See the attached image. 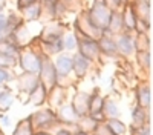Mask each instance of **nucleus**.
I'll use <instances>...</instances> for the list:
<instances>
[{
	"label": "nucleus",
	"mask_w": 153,
	"mask_h": 135,
	"mask_svg": "<svg viewBox=\"0 0 153 135\" xmlns=\"http://www.w3.org/2000/svg\"><path fill=\"white\" fill-rule=\"evenodd\" d=\"M37 43H38V39L35 37L29 46H25V48L20 49V54L17 57V68L22 72L37 74L38 75V71H40V66H42L43 54L40 52Z\"/></svg>",
	"instance_id": "f257e3e1"
},
{
	"label": "nucleus",
	"mask_w": 153,
	"mask_h": 135,
	"mask_svg": "<svg viewBox=\"0 0 153 135\" xmlns=\"http://www.w3.org/2000/svg\"><path fill=\"white\" fill-rule=\"evenodd\" d=\"M63 48H65V51L69 52V54H74L76 52V48H78V39H76V35L74 34V31L69 28L68 32L63 35Z\"/></svg>",
	"instance_id": "c756f323"
},
{
	"label": "nucleus",
	"mask_w": 153,
	"mask_h": 135,
	"mask_svg": "<svg viewBox=\"0 0 153 135\" xmlns=\"http://www.w3.org/2000/svg\"><path fill=\"white\" fill-rule=\"evenodd\" d=\"M121 11V17H123V25H124V32H130L133 34L135 31V23H136V16L130 6V0H127L124 6L120 9Z\"/></svg>",
	"instance_id": "412c9836"
},
{
	"label": "nucleus",
	"mask_w": 153,
	"mask_h": 135,
	"mask_svg": "<svg viewBox=\"0 0 153 135\" xmlns=\"http://www.w3.org/2000/svg\"><path fill=\"white\" fill-rule=\"evenodd\" d=\"M0 52L6 54V55H9V57H12V58L17 60V57H19V54H20V48H19L16 43H12L9 39H6V40H3V42H0Z\"/></svg>",
	"instance_id": "7c9ffc66"
},
{
	"label": "nucleus",
	"mask_w": 153,
	"mask_h": 135,
	"mask_svg": "<svg viewBox=\"0 0 153 135\" xmlns=\"http://www.w3.org/2000/svg\"><path fill=\"white\" fill-rule=\"evenodd\" d=\"M34 135H52L49 131H35V134Z\"/></svg>",
	"instance_id": "49530a36"
},
{
	"label": "nucleus",
	"mask_w": 153,
	"mask_h": 135,
	"mask_svg": "<svg viewBox=\"0 0 153 135\" xmlns=\"http://www.w3.org/2000/svg\"><path fill=\"white\" fill-rule=\"evenodd\" d=\"M38 80H40V83L48 91L52 89L55 86V83H57V71H55V66H54L52 57H48V55L43 54L42 66H40V71H38Z\"/></svg>",
	"instance_id": "39448f33"
},
{
	"label": "nucleus",
	"mask_w": 153,
	"mask_h": 135,
	"mask_svg": "<svg viewBox=\"0 0 153 135\" xmlns=\"http://www.w3.org/2000/svg\"><path fill=\"white\" fill-rule=\"evenodd\" d=\"M97 125H98V123H97L91 115H84V117H80V118H78V121H76L75 126H76V129H81V131H84V132L92 134Z\"/></svg>",
	"instance_id": "473e14b6"
},
{
	"label": "nucleus",
	"mask_w": 153,
	"mask_h": 135,
	"mask_svg": "<svg viewBox=\"0 0 153 135\" xmlns=\"http://www.w3.org/2000/svg\"><path fill=\"white\" fill-rule=\"evenodd\" d=\"M72 135H91V134L84 132V131H81V129H75V131L72 132Z\"/></svg>",
	"instance_id": "a18cd8bd"
},
{
	"label": "nucleus",
	"mask_w": 153,
	"mask_h": 135,
	"mask_svg": "<svg viewBox=\"0 0 153 135\" xmlns=\"http://www.w3.org/2000/svg\"><path fill=\"white\" fill-rule=\"evenodd\" d=\"M130 135H152V125H146L141 128L130 129Z\"/></svg>",
	"instance_id": "58836bf2"
},
{
	"label": "nucleus",
	"mask_w": 153,
	"mask_h": 135,
	"mask_svg": "<svg viewBox=\"0 0 153 135\" xmlns=\"http://www.w3.org/2000/svg\"><path fill=\"white\" fill-rule=\"evenodd\" d=\"M135 104L152 109V86L149 80H139L135 86Z\"/></svg>",
	"instance_id": "9d476101"
},
{
	"label": "nucleus",
	"mask_w": 153,
	"mask_h": 135,
	"mask_svg": "<svg viewBox=\"0 0 153 135\" xmlns=\"http://www.w3.org/2000/svg\"><path fill=\"white\" fill-rule=\"evenodd\" d=\"M97 42H98L100 52H101V58H118L117 42H115L113 35H110L104 31Z\"/></svg>",
	"instance_id": "ddd939ff"
},
{
	"label": "nucleus",
	"mask_w": 153,
	"mask_h": 135,
	"mask_svg": "<svg viewBox=\"0 0 153 135\" xmlns=\"http://www.w3.org/2000/svg\"><path fill=\"white\" fill-rule=\"evenodd\" d=\"M0 135H5V132H3V129L0 128Z\"/></svg>",
	"instance_id": "09e8293b"
},
{
	"label": "nucleus",
	"mask_w": 153,
	"mask_h": 135,
	"mask_svg": "<svg viewBox=\"0 0 153 135\" xmlns=\"http://www.w3.org/2000/svg\"><path fill=\"white\" fill-rule=\"evenodd\" d=\"M35 2H40V0H16V9L17 11H22L23 8H26Z\"/></svg>",
	"instance_id": "79ce46f5"
},
{
	"label": "nucleus",
	"mask_w": 153,
	"mask_h": 135,
	"mask_svg": "<svg viewBox=\"0 0 153 135\" xmlns=\"http://www.w3.org/2000/svg\"><path fill=\"white\" fill-rule=\"evenodd\" d=\"M76 52H80L83 57H86L87 60H91L94 65L100 63V61H103L97 40H92V39L78 40V48H76Z\"/></svg>",
	"instance_id": "6e6552de"
},
{
	"label": "nucleus",
	"mask_w": 153,
	"mask_h": 135,
	"mask_svg": "<svg viewBox=\"0 0 153 135\" xmlns=\"http://www.w3.org/2000/svg\"><path fill=\"white\" fill-rule=\"evenodd\" d=\"M104 123L112 135H127V132H129V126L121 120V117L120 118H106Z\"/></svg>",
	"instance_id": "bb28decb"
},
{
	"label": "nucleus",
	"mask_w": 153,
	"mask_h": 135,
	"mask_svg": "<svg viewBox=\"0 0 153 135\" xmlns=\"http://www.w3.org/2000/svg\"><path fill=\"white\" fill-rule=\"evenodd\" d=\"M48 101V89L42 83H38L35 88L31 91V94L28 95V100H26V104H32L35 107H42L45 106Z\"/></svg>",
	"instance_id": "aec40b11"
},
{
	"label": "nucleus",
	"mask_w": 153,
	"mask_h": 135,
	"mask_svg": "<svg viewBox=\"0 0 153 135\" xmlns=\"http://www.w3.org/2000/svg\"><path fill=\"white\" fill-rule=\"evenodd\" d=\"M87 9V14H89V19L92 20V23L101 31H106L107 25H109V20H110V16H112V11L101 2V0H92V3Z\"/></svg>",
	"instance_id": "20e7f679"
},
{
	"label": "nucleus",
	"mask_w": 153,
	"mask_h": 135,
	"mask_svg": "<svg viewBox=\"0 0 153 135\" xmlns=\"http://www.w3.org/2000/svg\"><path fill=\"white\" fill-rule=\"evenodd\" d=\"M35 131L31 125V120H29V115H26L25 118L19 120V123L16 125L14 131H12V135H34Z\"/></svg>",
	"instance_id": "c85d7f7f"
},
{
	"label": "nucleus",
	"mask_w": 153,
	"mask_h": 135,
	"mask_svg": "<svg viewBox=\"0 0 153 135\" xmlns=\"http://www.w3.org/2000/svg\"><path fill=\"white\" fill-rule=\"evenodd\" d=\"M29 120H31L34 131H49L51 132L60 125L57 120L55 110L46 104L38 107L37 110H34L32 114H29Z\"/></svg>",
	"instance_id": "f03ea898"
},
{
	"label": "nucleus",
	"mask_w": 153,
	"mask_h": 135,
	"mask_svg": "<svg viewBox=\"0 0 153 135\" xmlns=\"http://www.w3.org/2000/svg\"><path fill=\"white\" fill-rule=\"evenodd\" d=\"M42 2H45V3H57L58 0H42Z\"/></svg>",
	"instance_id": "de8ad7c7"
},
{
	"label": "nucleus",
	"mask_w": 153,
	"mask_h": 135,
	"mask_svg": "<svg viewBox=\"0 0 153 135\" xmlns=\"http://www.w3.org/2000/svg\"><path fill=\"white\" fill-rule=\"evenodd\" d=\"M101 2H103V3L113 12V11H120V9L124 6V3L127 2V0H101Z\"/></svg>",
	"instance_id": "4c0bfd02"
},
{
	"label": "nucleus",
	"mask_w": 153,
	"mask_h": 135,
	"mask_svg": "<svg viewBox=\"0 0 153 135\" xmlns=\"http://www.w3.org/2000/svg\"><path fill=\"white\" fill-rule=\"evenodd\" d=\"M0 91H2V86H0Z\"/></svg>",
	"instance_id": "8fccbe9b"
},
{
	"label": "nucleus",
	"mask_w": 153,
	"mask_h": 135,
	"mask_svg": "<svg viewBox=\"0 0 153 135\" xmlns=\"http://www.w3.org/2000/svg\"><path fill=\"white\" fill-rule=\"evenodd\" d=\"M8 6V0H0V14H3Z\"/></svg>",
	"instance_id": "c03bdc74"
},
{
	"label": "nucleus",
	"mask_w": 153,
	"mask_h": 135,
	"mask_svg": "<svg viewBox=\"0 0 153 135\" xmlns=\"http://www.w3.org/2000/svg\"><path fill=\"white\" fill-rule=\"evenodd\" d=\"M69 28L71 26L66 25L63 20H49L40 28V32H38L37 39L42 43H54V42L63 39V35L68 32Z\"/></svg>",
	"instance_id": "7ed1b4c3"
},
{
	"label": "nucleus",
	"mask_w": 153,
	"mask_h": 135,
	"mask_svg": "<svg viewBox=\"0 0 153 135\" xmlns=\"http://www.w3.org/2000/svg\"><path fill=\"white\" fill-rule=\"evenodd\" d=\"M11 31L8 28V23H6V12H3V14H0V42L6 40L9 37Z\"/></svg>",
	"instance_id": "e433bc0d"
},
{
	"label": "nucleus",
	"mask_w": 153,
	"mask_h": 135,
	"mask_svg": "<svg viewBox=\"0 0 153 135\" xmlns=\"http://www.w3.org/2000/svg\"><path fill=\"white\" fill-rule=\"evenodd\" d=\"M89 100H91V92L86 91H75L71 97V106L74 107L75 114L78 117H84L89 114Z\"/></svg>",
	"instance_id": "4468645a"
},
{
	"label": "nucleus",
	"mask_w": 153,
	"mask_h": 135,
	"mask_svg": "<svg viewBox=\"0 0 153 135\" xmlns=\"http://www.w3.org/2000/svg\"><path fill=\"white\" fill-rule=\"evenodd\" d=\"M103 104H104V95L101 94L100 88H94V91L91 92V100H89V114H98L103 112Z\"/></svg>",
	"instance_id": "a878e982"
},
{
	"label": "nucleus",
	"mask_w": 153,
	"mask_h": 135,
	"mask_svg": "<svg viewBox=\"0 0 153 135\" xmlns=\"http://www.w3.org/2000/svg\"><path fill=\"white\" fill-rule=\"evenodd\" d=\"M94 66L95 65L92 61L87 60L86 57H83L80 52L72 54V77L75 78V81H80L84 77H87Z\"/></svg>",
	"instance_id": "0eeeda50"
},
{
	"label": "nucleus",
	"mask_w": 153,
	"mask_h": 135,
	"mask_svg": "<svg viewBox=\"0 0 153 135\" xmlns=\"http://www.w3.org/2000/svg\"><path fill=\"white\" fill-rule=\"evenodd\" d=\"M103 114L106 115V118H120L121 117V107L117 101V98H113L110 95H104Z\"/></svg>",
	"instance_id": "5701e85b"
},
{
	"label": "nucleus",
	"mask_w": 153,
	"mask_h": 135,
	"mask_svg": "<svg viewBox=\"0 0 153 135\" xmlns=\"http://www.w3.org/2000/svg\"><path fill=\"white\" fill-rule=\"evenodd\" d=\"M20 12V16L23 19L25 23H35V22H40L42 16H43V8H42V0L40 2H35L26 8H23Z\"/></svg>",
	"instance_id": "a211bd4d"
},
{
	"label": "nucleus",
	"mask_w": 153,
	"mask_h": 135,
	"mask_svg": "<svg viewBox=\"0 0 153 135\" xmlns=\"http://www.w3.org/2000/svg\"><path fill=\"white\" fill-rule=\"evenodd\" d=\"M150 29H152V22H146V20H141V19H136V23H135V34H150Z\"/></svg>",
	"instance_id": "f704fd0d"
},
{
	"label": "nucleus",
	"mask_w": 153,
	"mask_h": 135,
	"mask_svg": "<svg viewBox=\"0 0 153 135\" xmlns=\"http://www.w3.org/2000/svg\"><path fill=\"white\" fill-rule=\"evenodd\" d=\"M16 94L9 89V86H3L0 91V114H8L12 104L16 103Z\"/></svg>",
	"instance_id": "4be33fe9"
},
{
	"label": "nucleus",
	"mask_w": 153,
	"mask_h": 135,
	"mask_svg": "<svg viewBox=\"0 0 153 135\" xmlns=\"http://www.w3.org/2000/svg\"><path fill=\"white\" fill-rule=\"evenodd\" d=\"M150 110L152 109H144L138 104H133L132 110H130V118H132L130 129L141 128V126H146V125H152V112Z\"/></svg>",
	"instance_id": "dca6fc26"
},
{
	"label": "nucleus",
	"mask_w": 153,
	"mask_h": 135,
	"mask_svg": "<svg viewBox=\"0 0 153 135\" xmlns=\"http://www.w3.org/2000/svg\"><path fill=\"white\" fill-rule=\"evenodd\" d=\"M117 42V51H118V57L130 60L133 57L135 51V43H133V34L130 32H123L120 35L115 37Z\"/></svg>",
	"instance_id": "1a4fd4ad"
},
{
	"label": "nucleus",
	"mask_w": 153,
	"mask_h": 135,
	"mask_svg": "<svg viewBox=\"0 0 153 135\" xmlns=\"http://www.w3.org/2000/svg\"><path fill=\"white\" fill-rule=\"evenodd\" d=\"M55 114H57V120H58V123L61 126H68V128H71L72 129V132L76 129V121H78V115L75 114V110H74V107L71 106V103L69 101H66V103H63L60 107H57L55 109Z\"/></svg>",
	"instance_id": "9b49d317"
},
{
	"label": "nucleus",
	"mask_w": 153,
	"mask_h": 135,
	"mask_svg": "<svg viewBox=\"0 0 153 135\" xmlns=\"http://www.w3.org/2000/svg\"><path fill=\"white\" fill-rule=\"evenodd\" d=\"M0 68L2 69H14V68H17V60L0 52Z\"/></svg>",
	"instance_id": "c9c22d12"
},
{
	"label": "nucleus",
	"mask_w": 153,
	"mask_h": 135,
	"mask_svg": "<svg viewBox=\"0 0 153 135\" xmlns=\"http://www.w3.org/2000/svg\"><path fill=\"white\" fill-rule=\"evenodd\" d=\"M130 6L136 19L152 22V2L150 0H130Z\"/></svg>",
	"instance_id": "6ab92c4d"
},
{
	"label": "nucleus",
	"mask_w": 153,
	"mask_h": 135,
	"mask_svg": "<svg viewBox=\"0 0 153 135\" xmlns=\"http://www.w3.org/2000/svg\"><path fill=\"white\" fill-rule=\"evenodd\" d=\"M17 74L14 72V69H2L0 68V86H8L9 83L16 81Z\"/></svg>",
	"instance_id": "72a5a7b5"
},
{
	"label": "nucleus",
	"mask_w": 153,
	"mask_h": 135,
	"mask_svg": "<svg viewBox=\"0 0 153 135\" xmlns=\"http://www.w3.org/2000/svg\"><path fill=\"white\" fill-rule=\"evenodd\" d=\"M91 135H112V134H110V131L107 129L106 123L103 121V123H98V125L95 126V129H94V132H92Z\"/></svg>",
	"instance_id": "ea45409f"
},
{
	"label": "nucleus",
	"mask_w": 153,
	"mask_h": 135,
	"mask_svg": "<svg viewBox=\"0 0 153 135\" xmlns=\"http://www.w3.org/2000/svg\"><path fill=\"white\" fill-rule=\"evenodd\" d=\"M69 91H71V89L61 88V86H57V84H55L52 89L48 91V101H46V104L55 110V109L60 107L63 103L69 101Z\"/></svg>",
	"instance_id": "2eb2a0df"
},
{
	"label": "nucleus",
	"mask_w": 153,
	"mask_h": 135,
	"mask_svg": "<svg viewBox=\"0 0 153 135\" xmlns=\"http://www.w3.org/2000/svg\"><path fill=\"white\" fill-rule=\"evenodd\" d=\"M106 32L117 37L120 34L124 32V25H123V17H121V11H113L112 16H110V20H109V25L106 28Z\"/></svg>",
	"instance_id": "b1692460"
},
{
	"label": "nucleus",
	"mask_w": 153,
	"mask_h": 135,
	"mask_svg": "<svg viewBox=\"0 0 153 135\" xmlns=\"http://www.w3.org/2000/svg\"><path fill=\"white\" fill-rule=\"evenodd\" d=\"M135 51H152V37L150 34H135L133 32Z\"/></svg>",
	"instance_id": "cd10ccee"
},
{
	"label": "nucleus",
	"mask_w": 153,
	"mask_h": 135,
	"mask_svg": "<svg viewBox=\"0 0 153 135\" xmlns=\"http://www.w3.org/2000/svg\"><path fill=\"white\" fill-rule=\"evenodd\" d=\"M133 57H135V61H136V66L150 77V72H152V51H136L133 54Z\"/></svg>",
	"instance_id": "393cba45"
},
{
	"label": "nucleus",
	"mask_w": 153,
	"mask_h": 135,
	"mask_svg": "<svg viewBox=\"0 0 153 135\" xmlns=\"http://www.w3.org/2000/svg\"><path fill=\"white\" fill-rule=\"evenodd\" d=\"M11 126V117L8 114H0V128H9Z\"/></svg>",
	"instance_id": "37998d69"
},
{
	"label": "nucleus",
	"mask_w": 153,
	"mask_h": 135,
	"mask_svg": "<svg viewBox=\"0 0 153 135\" xmlns=\"http://www.w3.org/2000/svg\"><path fill=\"white\" fill-rule=\"evenodd\" d=\"M51 134H52V135H72V129L68 128V126H61V125H58L55 129L51 131Z\"/></svg>",
	"instance_id": "a19ab883"
},
{
	"label": "nucleus",
	"mask_w": 153,
	"mask_h": 135,
	"mask_svg": "<svg viewBox=\"0 0 153 135\" xmlns=\"http://www.w3.org/2000/svg\"><path fill=\"white\" fill-rule=\"evenodd\" d=\"M16 83H17V91H19V95L25 97L23 100V104H26V100H28V95L31 94V91L35 88V86L40 83L38 80V75L37 74H28V72H20L17 74L16 77Z\"/></svg>",
	"instance_id": "423d86ee"
},
{
	"label": "nucleus",
	"mask_w": 153,
	"mask_h": 135,
	"mask_svg": "<svg viewBox=\"0 0 153 135\" xmlns=\"http://www.w3.org/2000/svg\"><path fill=\"white\" fill-rule=\"evenodd\" d=\"M52 61L57 71V75H65V77L72 75V54L63 51L55 57H52Z\"/></svg>",
	"instance_id": "f3484780"
},
{
	"label": "nucleus",
	"mask_w": 153,
	"mask_h": 135,
	"mask_svg": "<svg viewBox=\"0 0 153 135\" xmlns=\"http://www.w3.org/2000/svg\"><path fill=\"white\" fill-rule=\"evenodd\" d=\"M6 23H8L9 31H14L17 26H20V25L25 23V22H23L20 12H19L17 9H9V11L6 12Z\"/></svg>",
	"instance_id": "2f4dec72"
},
{
	"label": "nucleus",
	"mask_w": 153,
	"mask_h": 135,
	"mask_svg": "<svg viewBox=\"0 0 153 135\" xmlns=\"http://www.w3.org/2000/svg\"><path fill=\"white\" fill-rule=\"evenodd\" d=\"M8 39H9L12 43H16V45L22 49V48H25V46H29L35 37L31 34V29H29V26H28V23H22L20 26H17L14 31H11V34H9Z\"/></svg>",
	"instance_id": "f8f14e48"
}]
</instances>
